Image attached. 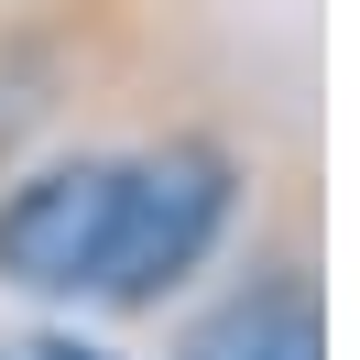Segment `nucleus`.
<instances>
[{
  "instance_id": "obj_1",
  "label": "nucleus",
  "mask_w": 360,
  "mask_h": 360,
  "mask_svg": "<svg viewBox=\"0 0 360 360\" xmlns=\"http://www.w3.org/2000/svg\"><path fill=\"white\" fill-rule=\"evenodd\" d=\"M229 207H240V164L219 131H164L142 153H120V240L98 273V306L142 316L229 240Z\"/></svg>"
},
{
  "instance_id": "obj_2",
  "label": "nucleus",
  "mask_w": 360,
  "mask_h": 360,
  "mask_svg": "<svg viewBox=\"0 0 360 360\" xmlns=\"http://www.w3.org/2000/svg\"><path fill=\"white\" fill-rule=\"evenodd\" d=\"M120 240V153H66L0 197V284L22 295H98Z\"/></svg>"
},
{
  "instance_id": "obj_3",
  "label": "nucleus",
  "mask_w": 360,
  "mask_h": 360,
  "mask_svg": "<svg viewBox=\"0 0 360 360\" xmlns=\"http://www.w3.org/2000/svg\"><path fill=\"white\" fill-rule=\"evenodd\" d=\"M175 360H328V295L306 262H262L186 328Z\"/></svg>"
},
{
  "instance_id": "obj_4",
  "label": "nucleus",
  "mask_w": 360,
  "mask_h": 360,
  "mask_svg": "<svg viewBox=\"0 0 360 360\" xmlns=\"http://www.w3.org/2000/svg\"><path fill=\"white\" fill-rule=\"evenodd\" d=\"M44 360H98V349H44Z\"/></svg>"
}]
</instances>
